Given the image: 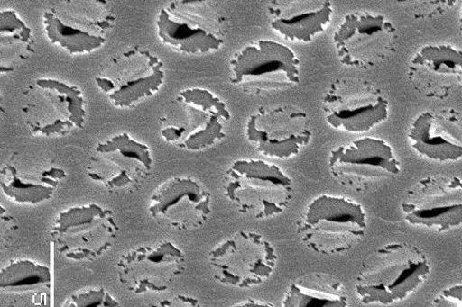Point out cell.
Masks as SVG:
<instances>
[{"label": "cell", "mask_w": 462, "mask_h": 307, "mask_svg": "<svg viewBox=\"0 0 462 307\" xmlns=\"http://www.w3.org/2000/svg\"><path fill=\"white\" fill-rule=\"evenodd\" d=\"M152 166L149 146L124 133L99 143L86 171L93 181L116 192L140 185Z\"/></svg>", "instance_id": "cell-17"}, {"label": "cell", "mask_w": 462, "mask_h": 307, "mask_svg": "<svg viewBox=\"0 0 462 307\" xmlns=\"http://www.w3.org/2000/svg\"><path fill=\"white\" fill-rule=\"evenodd\" d=\"M65 178L66 173L61 168L21 169L7 165L0 172V186L14 202L37 204L51 199Z\"/></svg>", "instance_id": "cell-23"}, {"label": "cell", "mask_w": 462, "mask_h": 307, "mask_svg": "<svg viewBox=\"0 0 462 307\" xmlns=\"http://www.w3.org/2000/svg\"><path fill=\"white\" fill-rule=\"evenodd\" d=\"M24 112L26 123L35 135L68 134L82 129L85 123V100L76 86L54 79H38L31 92Z\"/></svg>", "instance_id": "cell-13"}, {"label": "cell", "mask_w": 462, "mask_h": 307, "mask_svg": "<svg viewBox=\"0 0 462 307\" xmlns=\"http://www.w3.org/2000/svg\"><path fill=\"white\" fill-rule=\"evenodd\" d=\"M149 212L159 222L183 231L193 230L208 221L211 195L190 177L172 178L156 189Z\"/></svg>", "instance_id": "cell-19"}, {"label": "cell", "mask_w": 462, "mask_h": 307, "mask_svg": "<svg viewBox=\"0 0 462 307\" xmlns=\"http://www.w3.org/2000/svg\"><path fill=\"white\" fill-rule=\"evenodd\" d=\"M32 40V29L18 17L14 10L0 12V43L2 47L25 43Z\"/></svg>", "instance_id": "cell-26"}, {"label": "cell", "mask_w": 462, "mask_h": 307, "mask_svg": "<svg viewBox=\"0 0 462 307\" xmlns=\"http://www.w3.org/2000/svg\"><path fill=\"white\" fill-rule=\"evenodd\" d=\"M338 59L352 68H369L386 59L396 42V29L382 14H346L334 36Z\"/></svg>", "instance_id": "cell-15"}, {"label": "cell", "mask_w": 462, "mask_h": 307, "mask_svg": "<svg viewBox=\"0 0 462 307\" xmlns=\"http://www.w3.org/2000/svg\"><path fill=\"white\" fill-rule=\"evenodd\" d=\"M48 266L31 259H14L0 271V290L10 296L38 294L51 289Z\"/></svg>", "instance_id": "cell-25"}, {"label": "cell", "mask_w": 462, "mask_h": 307, "mask_svg": "<svg viewBox=\"0 0 462 307\" xmlns=\"http://www.w3.org/2000/svg\"><path fill=\"white\" fill-rule=\"evenodd\" d=\"M113 213L96 203L58 215L51 231L58 254L70 260H94L106 253L118 236Z\"/></svg>", "instance_id": "cell-7"}, {"label": "cell", "mask_w": 462, "mask_h": 307, "mask_svg": "<svg viewBox=\"0 0 462 307\" xmlns=\"http://www.w3.org/2000/svg\"><path fill=\"white\" fill-rule=\"evenodd\" d=\"M245 135L259 153L280 159L297 156L312 138L308 114L293 107L260 108L251 115Z\"/></svg>", "instance_id": "cell-16"}, {"label": "cell", "mask_w": 462, "mask_h": 307, "mask_svg": "<svg viewBox=\"0 0 462 307\" xmlns=\"http://www.w3.org/2000/svg\"><path fill=\"white\" fill-rule=\"evenodd\" d=\"M332 14L327 0H278L269 6L271 27L293 42H310L323 33Z\"/></svg>", "instance_id": "cell-22"}, {"label": "cell", "mask_w": 462, "mask_h": 307, "mask_svg": "<svg viewBox=\"0 0 462 307\" xmlns=\"http://www.w3.org/2000/svg\"><path fill=\"white\" fill-rule=\"evenodd\" d=\"M409 139L412 149L436 162H457L462 158V123L455 111H430L412 123Z\"/></svg>", "instance_id": "cell-21"}, {"label": "cell", "mask_w": 462, "mask_h": 307, "mask_svg": "<svg viewBox=\"0 0 462 307\" xmlns=\"http://www.w3.org/2000/svg\"><path fill=\"white\" fill-rule=\"evenodd\" d=\"M231 119L225 102L202 89L182 91L162 121V136L176 148L201 151L226 138Z\"/></svg>", "instance_id": "cell-2"}, {"label": "cell", "mask_w": 462, "mask_h": 307, "mask_svg": "<svg viewBox=\"0 0 462 307\" xmlns=\"http://www.w3.org/2000/svg\"><path fill=\"white\" fill-rule=\"evenodd\" d=\"M327 122L349 133H365L388 118V102L366 81L340 78L332 83L323 100Z\"/></svg>", "instance_id": "cell-12"}, {"label": "cell", "mask_w": 462, "mask_h": 307, "mask_svg": "<svg viewBox=\"0 0 462 307\" xmlns=\"http://www.w3.org/2000/svg\"><path fill=\"white\" fill-rule=\"evenodd\" d=\"M148 307H204L199 300L184 295L164 299L152 303Z\"/></svg>", "instance_id": "cell-29"}, {"label": "cell", "mask_w": 462, "mask_h": 307, "mask_svg": "<svg viewBox=\"0 0 462 307\" xmlns=\"http://www.w3.org/2000/svg\"><path fill=\"white\" fill-rule=\"evenodd\" d=\"M208 260L217 282L245 289L266 282L276 269L278 256L258 233L239 231L214 248Z\"/></svg>", "instance_id": "cell-8"}, {"label": "cell", "mask_w": 462, "mask_h": 307, "mask_svg": "<svg viewBox=\"0 0 462 307\" xmlns=\"http://www.w3.org/2000/svg\"><path fill=\"white\" fill-rule=\"evenodd\" d=\"M282 307H348V296L337 277L312 273L289 285Z\"/></svg>", "instance_id": "cell-24"}, {"label": "cell", "mask_w": 462, "mask_h": 307, "mask_svg": "<svg viewBox=\"0 0 462 307\" xmlns=\"http://www.w3.org/2000/svg\"><path fill=\"white\" fill-rule=\"evenodd\" d=\"M62 307H121L105 288H89L70 295Z\"/></svg>", "instance_id": "cell-27"}, {"label": "cell", "mask_w": 462, "mask_h": 307, "mask_svg": "<svg viewBox=\"0 0 462 307\" xmlns=\"http://www.w3.org/2000/svg\"><path fill=\"white\" fill-rule=\"evenodd\" d=\"M415 89L430 98H445L462 85V53L452 46H427L410 64Z\"/></svg>", "instance_id": "cell-20"}, {"label": "cell", "mask_w": 462, "mask_h": 307, "mask_svg": "<svg viewBox=\"0 0 462 307\" xmlns=\"http://www.w3.org/2000/svg\"><path fill=\"white\" fill-rule=\"evenodd\" d=\"M225 195L241 213L265 219L288 208L293 197V182L276 165L239 159L226 173Z\"/></svg>", "instance_id": "cell-3"}, {"label": "cell", "mask_w": 462, "mask_h": 307, "mask_svg": "<svg viewBox=\"0 0 462 307\" xmlns=\"http://www.w3.org/2000/svg\"><path fill=\"white\" fill-rule=\"evenodd\" d=\"M430 273L426 255L406 242L378 248L361 266L356 292L364 304L389 305L408 298Z\"/></svg>", "instance_id": "cell-1"}, {"label": "cell", "mask_w": 462, "mask_h": 307, "mask_svg": "<svg viewBox=\"0 0 462 307\" xmlns=\"http://www.w3.org/2000/svg\"><path fill=\"white\" fill-rule=\"evenodd\" d=\"M156 25L159 39L180 53H210L226 41L224 14L211 2H171L159 12Z\"/></svg>", "instance_id": "cell-5"}, {"label": "cell", "mask_w": 462, "mask_h": 307, "mask_svg": "<svg viewBox=\"0 0 462 307\" xmlns=\"http://www.w3.org/2000/svg\"><path fill=\"white\" fill-rule=\"evenodd\" d=\"M164 79L161 59L149 50L135 47L115 55L96 82L114 106L128 108L154 95Z\"/></svg>", "instance_id": "cell-9"}, {"label": "cell", "mask_w": 462, "mask_h": 307, "mask_svg": "<svg viewBox=\"0 0 462 307\" xmlns=\"http://www.w3.org/2000/svg\"><path fill=\"white\" fill-rule=\"evenodd\" d=\"M328 167L332 177L356 192H366L401 172L392 146L375 138H361L338 146L330 152Z\"/></svg>", "instance_id": "cell-11"}, {"label": "cell", "mask_w": 462, "mask_h": 307, "mask_svg": "<svg viewBox=\"0 0 462 307\" xmlns=\"http://www.w3.org/2000/svg\"><path fill=\"white\" fill-rule=\"evenodd\" d=\"M430 307H462V285L443 289L432 301Z\"/></svg>", "instance_id": "cell-28"}, {"label": "cell", "mask_w": 462, "mask_h": 307, "mask_svg": "<svg viewBox=\"0 0 462 307\" xmlns=\"http://www.w3.org/2000/svg\"><path fill=\"white\" fill-rule=\"evenodd\" d=\"M300 67L295 52L283 43L259 40L231 59L230 81L252 95L283 91L300 83Z\"/></svg>", "instance_id": "cell-6"}, {"label": "cell", "mask_w": 462, "mask_h": 307, "mask_svg": "<svg viewBox=\"0 0 462 307\" xmlns=\"http://www.w3.org/2000/svg\"><path fill=\"white\" fill-rule=\"evenodd\" d=\"M103 2H68L43 16L46 33L53 45L69 54L90 53L103 47L115 18Z\"/></svg>", "instance_id": "cell-10"}, {"label": "cell", "mask_w": 462, "mask_h": 307, "mask_svg": "<svg viewBox=\"0 0 462 307\" xmlns=\"http://www.w3.org/2000/svg\"><path fill=\"white\" fill-rule=\"evenodd\" d=\"M407 222L438 232L462 224V182L456 176H430L419 181L402 203Z\"/></svg>", "instance_id": "cell-14"}, {"label": "cell", "mask_w": 462, "mask_h": 307, "mask_svg": "<svg viewBox=\"0 0 462 307\" xmlns=\"http://www.w3.org/2000/svg\"><path fill=\"white\" fill-rule=\"evenodd\" d=\"M185 256L170 241L140 246L118 262V279L132 293L168 290L185 269Z\"/></svg>", "instance_id": "cell-18"}, {"label": "cell", "mask_w": 462, "mask_h": 307, "mask_svg": "<svg viewBox=\"0 0 462 307\" xmlns=\"http://www.w3.org/2000/svg\"><path fill=\"white\" fill-rule=\"evenodd\" d=\"M233 307H273V306L272 304L264 302H260V301H255V300H248V301H245L241 303L236 304Z\"/></svg>", "instance_id": "cell-30"}, {"label": "cell", "mask_w": 462, "mask_h": 307, "mask_svg": "<svg viewBox=\"0 0 462 307\" xmlns=\"http://www.w3.org/2000/svg\"><path fill=\"white\" fill-rule=\"evenodd\" d=\"M366 230V214L359 203L322 195L309 204L298 235L314 253L330 256L351 250L365 236Z\"/></svg>", "instance_id": "cell-4"}]
</instances>
